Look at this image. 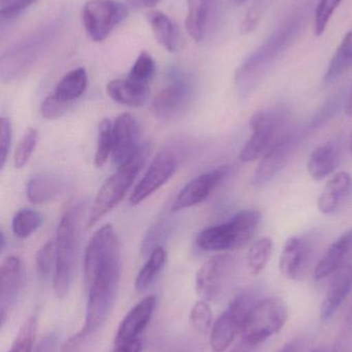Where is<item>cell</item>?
Wrapping results in <instances>:
<instances>
[{"mask_svg": "<svg viewBox=\"0 0 352 352\" xmlns=\"http://www.w3.org/2000/svg\"><path fill=\"white\" fill-rule=\"evenodd\" d=\"M299 140L300 134L297 131L289 132L277 140L262 156L252 177V186L260 188L274 179L289 162L299 144Z\"/></svg>", "mask_w": 352, "mask_h": 352, "instance_id": "cell-13", "label": "cell"}, {"mask_svg": "<svg viewBox=\"0 0 352 352\" xmlns=\"http://www.w3.org/2000/svg\"><path fill=\"white\" fill-rule=\"evenodd\" d=\"M309 240L300 236L287 239L279 258L281 274L289 280H299L305 274L311 256Z\"/></svg>", "mask_w": 352, "mask_h": 352, "instance_id": "cell-18", "label": "cell"}, {"mask_svg": "<svg viewBox=\"0 0 352 352\" xmlns=\"http://www.w3.org/2000/svg\"><path fill=\"white\" fill-rule=\"evenodd\" d=\"M148 256V260L141 269L134 283V287L140 293L150 287L167 264V250L163 246L155 248Z\"/></svg>", "mask_w": 352, "mask_h": 352, "instance_id": "cell-30", "label": "cell"}, {"mask_svg": "<svg viewBox=\"0 0 352 352\" xmlns=\"http://www.w3.org/2000/svg\"><path fill=\"white\" fill-rule=\"evenodd\" d=\"M178 158L172 151H161L151 162L148 170L130 195L132 206L140 204L169 182L177 170Z\"/></svg>", "mask_w": 352, "mask_h": 352, "instance_id": "cell-14", "label": "cell"}, {"mask_svg": "<svg viewBox=\"0 0 352 352\" xmlns=\"http://www.w3.org/2000/svg\"><path fill=\"white\" fill-rule=\"evenodd\" d=\"M12 128L10 120L8 118L2 117L0 119V162H1V169L6 166L8 161V155H10V146H12Z\"/></svg>", "mask_w": 352, "mask_h": 352, "instance_id": "cell-45", "label": "cell"}, {"mask_svg": "<svg viewBox=\"0 0 352 352\" xmlns=\"http://www.w3.org/2000/svg\"><path fill=\"white\" fill-rule=\"evenodd\" d=\"M275 1L276 0H254L253 3L246 12L245 18L242 21L241 27H240L242 34H249L253 32L258 28L260 20L268 8H270Z\"/></svg>", "mask_w": 352, "mask_h": 352, "instance_id": "cell-38", "label": "cell"}, {"mask_svg": "<svg viewBox=\"0 0 352 352\" xmlns=\"http://www.w3.org/2000/svg\"><path fill=\"white\" fill-rule=\"evenodd\" d=\"M172 223L167 217H161L156 223L151 226L143 239L142 252L143 256H149L156 248H159L161 242L167 239L171 233Z\"/></svg>", "mask_w": 352, "mask_h": 352, "instance_id": "cell-35", "label": "cell"}, {"mask_svg": "<svg viewBox=\"0 0 352 352\" xmlns=\"http://www.w3.org/2000/svg\"><path fill=\"white\" fill-rule=\"evenodd\" d=\"M155 307H156V298L154 296H148L138 302L122 320L116 333L114 344L140 339L138 336L150 322Z\"/></svg>", "mask_w": 352, "mask_h": 352, "instance_id": "cell-19", "label": "cell"}, {"mask_svg": "<svg viewBox=\"0 0 352 352\" xmlns=\"http://www.w3.org/2000/svg\"><path fill=\"white\" fill-rule=\"evenodd\" d=\"M190 322L192 327L200 334H206L212 324V310L207 301L196 302L190 311Z\"/></svg>", "mask_w": 352, "mask_h": 352, "instance_id": "cell-41", "label": "cell"}, {"mask_svg": "<svg viewBox=\"0 0 352 352\" xmlns=\"http://www.w3.org/2000/svg\"><path fill=\"white\" fill-rule=\"evenodd\" d=\"M128 8L118 0H88L83 6L85 31L93 41H105L128 16Z\"/></svg>", "mask_w": 352, "mask_h": 352, "instance_id": "cell-9", "label": "cell"}, {"mask_svg": "<svg viewBox=\"0 0 352 352\" xmlns=\"http://www.w3.org/2000/svg\"><path fill=\"white\" fill-rule=\"evenodd\" d=\"M343 0H320L314 16V32L320 36L328 26L333 14Z\"/></svg>", "mask_w": 352, "mask_h": 352, "instance_id": "cell-40", "label": "cell"}, {"mask_svg": "<svg viewBox=\"0 0 352 352\" xmlns=\"http://www.w3.org/2000/svg\"><path fill=\"white\" fill-rule=\"evenodd\" d=\"M258 346L260 345L251 344V343L242 339L241 342L236 345L231 352H258Z\"/></svg>", "mask_w": 352, "mask_h": 352, "instance_id": "cell-51", "label": "cell"}, {"mask_svg": "<svg viewBox=\"0 0 352 352\" xmlns=\"http://www.w3.org/2000/svg\"><path fill=\"white\" fill-rule=\"evenodd\" d=\"M147 20L155 38L167 51L171 53L181 51L183 41L179 28L167 14L161 10H151L147 14Z\"/></svg>", "mask_w": 352, "mask_h": 352, "instance_id": "cell-25", "label": "cell"}, {"mask_svg": "<svg viewBox=\"0 0 352 352\" xmlns=\"http://www.w3.org/2000/svg\"><path fill=\"white\" fill-rule=\"evenodd\" d=\"M37 140H39V132L34 128H29L21 138L14 151V168H23L27 164L37 148Z\"/></svg>", "mask_w": 352, "mask_h": 352, "instance_id": "cell-37", "label": "cell"}, {"mask_svg": "<svg viewBox=\"0 0 352 352\" xmlns=\"http://www.w3.org/2000/svg\"><path fill=\"white\" fill-rule=\"evenodd\" d=\"M63 23L60 19L45 23L2 54L0 78L14 82L26 76L57 36Z\"/></svg>", "mask_w": 352, "mask_h": 352, "instance_id": "cell-4", "label": "cell"}, {"mask_svg": "<svg viewBox=\"0 0 352 352\" xmlns=\"http://www.w3.org/2000/svg\"><path fill=\"white\" fill-rule=\"evenodd\" d=\"M260 211L246 209L236 213L229 221L203 230L196 238L198 248L211 252L242 248L253 237L260 225Z\"/></svg>", "mask_w": 352, "mask_h": 352, "instance_id": "cell-6", "label": "cell"}, {"mask_svg": "<svg viewBox=\"0 0 352 352\" xmlns=\"http://www.w3.org/2000/svg\"><path fill=\"white\" fill-rule=\"evenodd\" d=\"M306 19L307 10L305 6L293 10L268 39L242 62L235 74L236 88L241 96L249 94L271 66L295 43Z\"/></svg>", "mask_w": 352, "mask_h": 352, "instance_id": "cell-2", "label": "cell"}, {"mask_svg": "<svg viewBox=\"0 0 352 352\" xmlns=\"http://www.w3.org/2000/svg\"><path fill=\"white\" fill-rule=\"evenodd\" d=\"M1 239H0V244H1V252H3L4 248H6V236H4V233H2L1 232Z\"/></svg>", "mask_w": 352, "mask_h": 352, "instance_id": "cell-54", "label": "cell"}, {"mask_svg": "<svg viewBox=\"0 0 352 352\" xmlns=\"http://www.w3.org/2000/svg\"><path fill=\"white\" fill-rule=\"evenodd\" d=\"M83 209L84 206L80 202L68 205L58 223L53 287L60 299L66 297L74 279Z\"/></svg>", "mask_w": 352, "mask_h": 352, "instance_id": "cell-3", "label": "cell"}, {"mask_svg": "<svg viewBox=\"0 0 352 352\" xmlns=\"http://www.w3.org/2000/svg\"><path fill=\"white\" fill-rule=\"evenodd\" d=\"M121 245L113 226L105 225L92 236L84 260L87 299L83 328L96 334L111 314L121 278Z\"/></svg>", "mask_w": 352, "mask_h": 352, "instance_id": "cell-1", "label": "cell"}, {"mask_svg": "<svg viewBox=\"0 0 352 352\" xmlns=\"http://www.w3.org/2000/svg\"><path fill=\"white\" fill-rule=\"evenodd\" d=\"M351 151L352 154V134H351Z\"/></svg>", "mask_w": 352, "mask_h": 352, "instance_id": "cell-57", "label": "cell"}, {"mask_svg": "<svg viewBox=\"0 0 352 352\" xmlns=\"http://www.w3.org/2000/svg\"><path fill=\"white\" fill-rule=\"evenodd\" d=\"M311 352H330L328 351V349H326V347L322 346V347H318V349H313Z\"/></svg>", "mask_w": 352, "mask_h": 352, "instance_id": "cell-55", "label": "cell"}, {"mask_svg": "<svg viewBox=\"0 0 352 352\" xmlns=\"http://www.w3.org/2000/svg\"><path fill=\"white\" fill-rule=\"evenodd\" d=\"M70 107H72L70 103L63 102L52 94L41 103V115L47 120L58 119V118L62 117Z\"/></svg>", "mask_w": 352, "mask_h": 352, "instance_id": "cell-43", "label": "cell"}, {"mask_svg": "<svg viewBox=\"0 0 352 352\" xmlns=\"http://www.w3.org/2000/svg\"><path fill=\"white\" fill-rule=\"evenodd\" d=\"M249 126L251 135L240 152V159L245 163L264 156L276 142L279 119L272 111H258L250 118Z\"/></svg>", "mask_w": 352, "mask_h": 352, "instance_id": "cell-11", "label": "cell"}, {"mask_svg": "<svg viewBox=\"0 0 352 352\" xmlns=\"http://www.w3.org/2000/svg\"><path fill=\"white\" fill-rule=\"evenodd\" d=\"M151 152L152 146L150 144H142L136 154L127 163L118 167L117 171L105 180L97 192L91 207L87 221L88 228L94 226L99 219H103L114 207L121 202L126 192L134 184L136 176L146 164Z\"/></svg>", "mask_w": 352, "mask_h": 352, "instance_id": "cell-5", "label": "cell"}, {"mask_svg": "<svg viewBox=\"0 0 352 352\" xmlns=\"http://www.w3.org/2000/svg\"><path fill=\"white\" fill-rule=\"evenodd\" d=\"M229 171L231 167L221 166L208 173H202L190 180L176 197L172 205V211L178 212L206 201L213 190L227 177Z\"/></svg>", "mask_w": 352, "mask_h": 352, "instance_id": "cell-16", "label": "cell"}, {"mask_svg": "<svg viewBox=\"0 0 352 352\" xmlns=\"http://www.w3.org/2000/svg\"><path fill=\"white\" fill-rule=\"evenodd\" d=\"M235 271L236 261L231 254L213 256L196 273V292L205 301H219L231 285Z\"/></svg>", "mask_w": 352, "mask_h": 352, "instance_id": "cell-10", "label": "cell"}, {"mask_svg": "<svg viewBox=\"0 0 352 352\" xmlns=\"http://www.w3.org/2000/svg\"><path fill=\"white\" fill-rule=\"evenodd\" d=\"M155 69L156 65L152 56L147 52H142L136 58L126 78L138 86L150 88V82L154 76Z\"/></svg>", "mask_w": 352, "mask_h": 352, "instance_id": "cell-33", "label": "cell"}, {"mask_svg": "<svg viewBox=\"0 0 352 352\" xmlns=\"http://www.w3.org/2000/svg\"><path fill=\"white\" fill-rule=\"evenodd\" d=\"M88 87V74L83 67L74 68L56 85L53 95L63 102L72 104L80 98Z\"/></svg>", "mask_w": 352, "mask_h": 352, "instance_id": "cell-28", "label": "cell"}, {"mask_svg": "<svg viewBox=\"0 0 352 352\" xmlns=\"http://www.w3.org/2000/svg\"><path fill=\"white\" fill-rule=\"evenodd\" d=\"M352 291V266L345 264L336 273L322 302L320 316L329 320L336 314Z\"/></svg>", "mask_w": 352, "mask_h": 352, "instance_id": "cell-22", "label": "cell"}, {"mask_svg": "<svg viewBox=\"0 0 352 352\" xmlns=\"http://www.w3.org/2000/svg\"><path fill=\"white\" fill-rule=\"evenodd\" d=\"M234 3L237 4V6H241L244 2L247 1V0H233Z\"/></svg>", "mask_w": 352, "mask_h": 352, "instance_id": "cell-56", "label": "cell"}, {"mask_svg": "<svg viewBox=\"0 0 352 352\" xmlns=\"http://www.w3.org/2000/svg\"><path fill=\"white\" fill-rule=\"evenodd\" d=\"M130 6L136 8H152L161 2V0H127Z\"/></svg>", "mask_w": 352, "mask_h": 352, "instance_id": "cell-50", "label": "cell"}, {"mask_svg": "<svg viewBox=\"0 0 352 352\" xmlns=\"http://www.w3.org/2000/svg\"><path fill=\"white\" fill-rule=\"evenodd\" d=\"M35 1L37 0H0V14L2 18H14Z\"/></svg>", "mask_w": 352, "mask_h": 352, "instance_id": "cell-46", "label": "cell"}, {"mask_svg": "<svg viewBox=\"0 0 352 352\" xmlns=\"http://www.w3.org/2000/svg\"><path fill=\"white\" fill-rule=\"evenodd\" d=\"M35 262H37V270L39 278L41 280H45L49 277L53 267L55 268V241H48L39 248Z\"/></svg>", "mask_w": 352, "mask_h": 352, "instance_id": "cell-39", "label": "cell"}, {"mask_svg": "<svg viewBox=\"0 0 352 352\" xmlns=\"http://www.w3.org/2000/svg\"><path fill=\"white\" fill-rule=\"evenodd\" d=\"M191 345V343H178V346L176 349L173 347L169 352H200L198 349H194Z\"/></svg>", "mask_w": 352, "mask_h": 352, "instance_id": "cell-52", "label": "cell"}, {"mask_svg": "<svg viewBox=\"0 0 352 352\" xmlns=\"http://www.w3.org/2000/svg\"><path fill=\"white\" fill-rule=\"evenodd\" d=\"M113 153V124L109 119H103L99 124V140L94 156L97 168L105 166Z\"/></svg>", "mask_w": 352, "mask_h": 352, "instance_id": "cell-34", "label": "cell"}, {"mask_svg": "<svg viewBox=\"0 0 352 352\" xmlns=\"http://www.w3.org/2000/svg\"><path fill=\"white\" fill-rule=\"evenodd\" d=\"M94 336L95 334L83 328L80 332L68 338L62 346V352H92Z\"/></svg>", "mask_w": 352, "mask_h": 352, "instance_id": "cell-42", "label": "cell"}, {"mask_svg": "<svg viewBox=\"0 0 352 352\" xmlns=\"http://www.w3.org/2000/svg\"><path fill=\"white\" fill-rule=\"evenodd\" d=\"M352 67V30L345 34L336 53L333 56L328 69L324 74V82L330 85L337 82Z\"/></svg>", "mask_w": 352, "mask_h": 352, "instance_id": "cell-29", "label": "cell"}, {"mask_svg": "<svg viewBox=\"0 0 352 352\" xmlns=\"http://www.w3.org/2000/svg\"><path fill=\"white\" fill-rule=\"evenodd\" d=\"M287 320V304L279 298H267L254 305L242 330V339L260 345L277 334Z\"/></svg>", "mask_w": 352, "mask_h": 352, "instance_id": "cell-7", "label": "cell"}, {"mask_svg": "<svg viewBox=\"0 0 352 352\" xmlns=\"http://www.w3.org/2000/svg\"><path fill=\"white\" fill-rule=\"evenodd\" d=\"M352 254V228L333 242L324 256L316 266L314 277L322 280L336 273L341 267L347 264V258Z\"/></svg>", "mask_w": 352, "mask_h": 352, "instance_id": "cell-21", "label": "cell"}, {"mask_svg": "<svg viewBox=\"0 0 352 352\" xmlns=\"http://www.w3.org/2000/svg\"><path fill=\"white\" fill-rule=\"evenodd\" d=\"M140 127L130 113H122L113 124V153L112 159L116 166L127 163L141 148Z\"/></svg>", "mask_w": 352, "mask_h": 352, "instance_id": "cell-17", "label": "cell"}, {"mask_svg": "<svg viewBox=\"0 0 352 352\" xmlns=\"http://www.w3.org/2000/svg\"><path fill=\"white\" fill-rule=\"evenodd\" d=\"M107 93L115 102L125 107H141L148 101L150 88L138 86L127 78H117L107 85Z\"/></svg>", "mask_w": 352, "mask_h": 352, "instance_id": "cell-27", "label": "cell"}, {"mask_svg": "<svg viewBox=\"0 0 352 352\" xmlns=\"http://www.w3.org/2000/svg\"><path fill=\"white\" fill-rule=\"evenodd\" d=\"M37 331V316L32 314L21 327L8 352H32Z\"/></svg>", "mask_w": 352, "mask_h": 352, "instance_id": "cell-36", "label": "cell"}, {"mask_svg": "<svg viewBox=\"0 0 352 352\" xmlns=\"http://www.w3.org/2000/svg\"><path fill=\"white\" fill-rule=\"evenodd\" d=\"M25 268L22 260L17 256L4 258L0 268V320L3 326L8 314L12 311L23 291Z\"/></svg>", "mask_w": 352, "mask_h": 352, "instance_id": "cell-15", "label": "cell"}, {"mask_svg": "<svg viewBox=\"0 0 352 352\" xmlns=\"http://www.w3.org/2000/svg\"><path fill=\"white\" fill-rule=\"evenodd\" d=\"M59 347V336L57 333H49L37 343L33 352H57Z\"/></svg>", "mask_w": 352, "mask_h": 352, "instance_id": "cell-47", "label": "cell"}, {"mask_svg": "<svg viewBox=\"0 0 352 352\" xmlns=\"http://www.w3.org/2000/svg\"><path fill=\"white\" fill-rule=\"evenodd\" d=\"M351 196L352 175L344 171L336 173L318 197V210L324 214H333L340 210Z\"/></svg>", "mask_w": 352, "mask_h": 352, "instance_id": "cell-20", "label": "cell"}, {"mask_svg": "<svg viewBox=\"0 0 352 352\" xmlns=\"http://www.w3.org/2000/svg\"><path fill=\"white\" fill-rule=\"evenodd\" d=\"M192 96L194 88L190 80L181 74H174L169 84L153 100V113L159 119H174L188 109Z\"/></svg>", "mask_w": 352, "mask_h": 352, "instance_id": "cell-12", "label": "cell"}, {"mask_svg": "<svg viewBox=\"0 0 352 352\" xmlns=\"http://www.w3.org/2000/svg\"><path fill=\"white\" fill-rule=\"evenodd\" d=\"M340 162V150L336 142H329L318 146L308 159L307 169L314 180L324 179L335 173Z\"/></svg>", "mask_w": 352, "mask_h": 352, "instance_id": "cell-26", "label": "cell"}, {"mask_svg": "<svg viewBox=\"0 0 352 352\" xmlns=\"http://www.w3.org/2000/svg\"><path fill=\"white\" fill-rule=\"evenodd\" d=\"M143 343L141 339L130 341V342L114 344V349L111 352H142Z\"/></svg>", "mask_w": 352, "mask_h": 352, "instance_id": "cell-48", "label": "cell"}, {"mask_svg": "<svg viewBox=\"0 0 352 352\" xmlns=\"http://www.w3.org/2000/svg\"><path fill=\"white\" fill-rule=\"evenodd\" d=\"M273 252L271 238L262 237L254 242L247 254V268L250 274L258 276L266 268Z\"/></svg>", "mask_w": 352, "mask_h": 352, "instance_id": "cell-31", "label": "cell"}, {"mask_svg": "<svg viewBox=\"0 0 352 352\" xmlns=\"http://www.w3.org/2000/svg\"><path fill=\"white\" fill-rule=\"evenodd\" d=\"M258 302L252 292H243L231 300L211 330L210 345L213 352H225L231 346L238 333L243 330L250 311Z\"/></svg>", "mask_w": 352, "mask_h": 352, "instance_id": "cell-8", "label": "cell"}, {"mask_svg": "<svg viewBox=\"0 0 352 352\" xmlns=\"http://www.w3.org/2000/svg\"><path fill=\"white\" fill-rule=\"evenodd\" d=\"M345 113H346L349 117H352V89L351 94H349V98H347L346 107H345Z\"/></svg>", "mask_w": 352, "mask_h": 352, "instance_id": "cell-53", "label": "cell"}, {"mask_svg": "<svg viewBox=\"0 0 352 352\" xmlns=\"http://www.w3.org/2000/svg\"><path fill=\"white\" fill-rule=\"evenodd\" d=\"M41 223L43 217L39 211L30 208L21 209L12 217V233L20 239H26L41 227Z\"/></svg>", "mask_w": 352, "mask_h": 352, "instance_id": "cell-32", "label": "cell"}, {"mask_svg": "<svg viewBox=\"0 0 352 352\" xmlns=\"http://www.w3.org/2000/svg\"><path fill=\"white\" fill-rule=\"evenodd\" d=\"M68 182L63 177L53 173H41L32 176L27 184L26 195L33 204L51 202L63 194Z\"/></svg>", "mask_w": 352, "mask_h": 352, "instance_id": "cell-24", "label": "cell"}, {"mask_svg": "<svg viewBox=\"0 0 352 352\" xmlns=\"http://www.w3.org/2000/svg\"><path fill=\"white\" fill-rule=\"evenodd\" d=\"M215 0H187L186 30L196 41L206 38L215 14Z\"/></svg>", "mask_w": 352, "mask_h": 352, "instance_id": "cell-23", "label": "cell"}, {"mask_svg": "<svg viewBox=\"0 0 352 352\" xmlns=\"http://www.w3.org/2000/svg\"><path fill=\"white\" fill-rule=\"evenodd\" d=\"M332 352H352V306L341 327Z\"/></svg>", "mask_w": 352, "mask_h": 352, "instance_id": "cell-44", "label": "cell"}, {"mask_svg": "<svg viewBox=\"0 0 352 352\" xmlns=\"http://www.w3.org/2000/svg\"><path fill=\"white\" fill-rule=\"evenodd\" d=\"M306 342L303 338H296L289 341L279 352H303Z\"/></svg>", "mask_w": 352, "mask_h": 352, "instance_id": "cell-49", "label": "cell"}]
</instances>
